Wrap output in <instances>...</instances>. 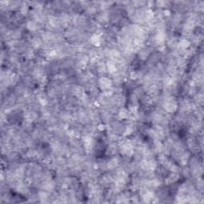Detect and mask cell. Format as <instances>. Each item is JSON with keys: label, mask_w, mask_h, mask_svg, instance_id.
<instances>
[{"label": "cell", "mask_w": 204, "mask_h": 204, "mask_svg": "<svg viewBox=\"0 0 204 204\" xmlns=\"http://www.w3.org/2000/svg\"><path fill=\"white\" fill-rule=\"evenodd\" d=\"M163 106V108H164L168 113H175V111L178 109L177 101H176L173 96H167V97L164 99Z\"/></svg>", "instance_id": "cell-1"}, {"label": "cell", "mask_w": 204, "mask_h": 204, "mask_svg": "<svg viewBox=\"0 0 204 204\" xmlns=\"http://www.w3.org/2000/svg\"><path fill=\"white\" fill-rule=\"evenodd\" d=\"M98 84L99 87L103 91H106V90H108V89H113V82L109 78H108V77H101L99 79Z\"/></svg>", "instance_id": "cell-2"}, {"label": "cell", "mask_w": 204, "mask_h": 204, "mask_svg": "<svg viewBox=\"0 0 204 204\" xmlns=\"http://www.w3.org/2000/svg\"><path fill=\"white\" fill-rule=\"evenodd\" d=\"M102 42V37L101 34H95L90 38V43L95 46H100Z\"/></svg>", "instance_id": "cell-3"}, {"label": "cell", "mask_w": 204, "mask_h": 204, "mask_svg": "<svg viewBox=\"0 0 204 204\" xmlns=\"http://www.w3.org/2000/svg\"><path fill=\"white\" fill-rule=\"evenodd\" d=\"M190 45H191V43L187 39H182L178 42L177 47L178 49H180L181 50H187V49L190 47Z\"/></svg>", "instance_id": "cell-4"}, {"label": "cell", "mask_w": 204, "mask_h": 204, "mask_svg": "<svg viewBox=\"0 0 204 204\" xmlns=\"http://www.w3.org/2000/svg\"><path fill=\"white\" fill-rule=\"evenodd\" d=\"M106 68H107V70L108 71V73H110L112 74L115 73L117 71L116 64L115 62H113V61H108V62L106 64Z\"/></svg>", "instance_id": "cell-5"}, {"label": "cell", "mask_w": 204, "mask_h": 204, "mask_svg": "<svg viewBox=\"0 0 204 204\" xmlns=\"http://www.w3.org/2000/svg\"><path fill=\"white\" fill-rule=\"evenodd\" d=\"M118 117L120 120H125L128 118L130 117V113L129 110L125 108H120L118 113Z\"/></svg>", "instance_id": "cell-6"}, {"label": "cell", "mask_w": 204, "mask_h": 204, "mask_svg": "<svg viewBox=\"0 0 204 204\" xmlns=\"http://www.w3.org/2000/svg\"><path fill=\"white\" fill-rule=\"evenodd\" d=\"M178 179H179V175H178L177 173L172 172L168 178H167V179H166V184H171L173 182H175V181H177Z\"/></svg>", "instance_id": "cell-7"}, {"label": "cell", "mask_w": 204, "mask_h": 204, "mask_svg": "<svg viewBox=\"0 0 204 204\" xmlns=\"http://www.w3.org/2000/svg\"><path fill=\"white\" fill-rule=\"evenodd\" d=\"M106 164H107V169H114L119 164V161H118L117 159L116 158L111 159Z\"/></svg>", "instance_id": "cell-8"}, {"label": "cell", "mask_w": 204, "mask_h": 204, "mask_svg": "<svg viewBox=\"0 0 204 204\" xmlns=\"http://www.w3.org/2000/svg\"><path fill=\"white\" fill-rule=\"evenodd\" d=\"M31 44L32 46H33L34 49H39L42 46V42L41 39H39V38H34V39L32 40Z\"/></svg>", "instance_id": "cell-9"}, {"label": "cell", "mask_w": 204, "mask_h": 204, "mask_svg": "<svg viewBox=\"0 0 204 204\" xmlns=\"http://www.w3.org/2000/svg\"><path fill=\"white\" fill-rule=\"evenodd\" d=\"M27 28L30 31H35L37 30V24L34 22L30 21L27 23Z\"/></svg>", "instance_id": "cell-10"}, {"label": "cell", "mask_w": 204, "mask_h": 204, "mask_svg": "<svg viewBox=\"0 0 204 204\" xmlns=\"http://www.w3.org/2000/svg\"><path fill=\"white\" fill-rule=\"evenodd\" d=\"M97 19H98L99 22H102V23H105V22H106L108 21V16L106 13H102V14H101V15H99L98 18H97Z\"/></svg>", "instance_id": "cell-11"}, {"label": "cell", "mask_w": 204, "mask_h": 204, "mask_svg": "<svg viewBox=\"0 0 204 204\" xmlns=\"http://www.w3.org/2000/svg\"><path fill=\"white\" fill-rule=\"evenodd\" d=\"M130 78L132 80H136L137 78H139V73L138 72H136V71H133L130 73Z\"/></svg>", "instance_id": "cell-12"}]
</instances>
